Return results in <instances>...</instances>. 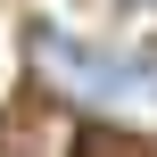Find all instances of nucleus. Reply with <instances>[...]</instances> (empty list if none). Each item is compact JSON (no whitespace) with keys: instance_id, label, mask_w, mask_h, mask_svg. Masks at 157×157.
<instances>
[{"instance_id":"obj_1","label":"nucleus","mask_w":157,"mask_h":157,"mask_svg":"<svg viewBox=\"0 0 157 157\" xmlns=\"http://www.w3.org/2000/svg\"><path fill=\"white\" fill-rule=\"evenodd\" d=\"M33 66H41L50 91H66L83 108H157V50H124V41L33 25Z\"/></svg>"}]
</instances>
